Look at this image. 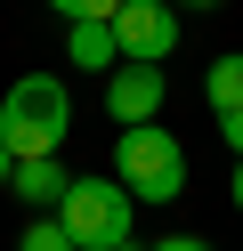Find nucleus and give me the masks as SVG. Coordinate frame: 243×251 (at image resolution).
Masks as SVG:
<instances>
[{
	"label": "nucleus",
	"instance_id": "obj_2",
	"mask_svg": "<svg viewBox=\"0 0 243 251\" xmlns=\"http://www.w3.org/2000/svg\"><path fill=\"white\" fill-rule=\"evenodd\" d=\"M113 178L130 186V202H178L187 195V146L154 122H138L113 138Z\"/></svg>",
	"mask_w": 243,
	"mask_h": 251
},
{
	"label": "nucleus",
	"instance_id": "obj_1",
	"mask_svg": "<svg viewBox=\"0 0 243 251\" xmlns=\"http://www.w3.org/2000/svg\"><path fill=\"white\" fill-rule=\"evenodd\" d=\"M65 130H73V98H65L57 73H25V81H8V98H0V146H8L16 162L57 154Z\"/></svg>",
	"mask_w": 243,
	"mask_h": 251
},
{
	"label": "nucleus",
	"instance_id": "obj_16",
	"mask_svg": "<svg viewBox=\"0 0 243 251\" xmlns=\"http://www.w3.org/2000/svg\"><path fill=\"white\" fill-rule=\"evenodd\" d=\"M130 251H138V243H130Z\"/></svg>",
	"mask_w": 243,
	"mask_h": 251
},
{
	"label": "nucleus",
	"instance_id": "obj_7",
	"mask_svg": "<svg viewBox=\"0 0 243 251\" xmlns=\"http://www.w3.org/2000/svg\"><path fill=\"white\" fill-rule=\"evenodd\" d=\"M65 49H73V65H97V73H113V65H122V49H113V25H65Z\"/></svg>",
	"mask_w": 243,
	"mask_h": 251
},
{
	"label": "nucleus",
	"instance_id": "obj_13",
	"mask_svg": "<svg viewBox=\"0 0 243 251\" xmlns=\"http://www.w3.org/2000/svg\"><path fill=\"white\" fill-rule=\"evenodd\" d=\"M8 170H16V154H8V146H0V186H8Z\"/></svg>",
	"mask_w": 243,
	"mask_h": 251
},
{
	"label": "nucleus",
	"instance_id": "obj_10",
	"mask_svg": "<svg viewBox=\"0 0 243 251\" xmlns=\"http://www.w3.org/2000/svg\"><path fill=\"white\" fill-rule=\"evenodd\" d=\"M49 8H57L65 25H113V8H122V0H49Z\"/></svg>",
	"mask_w": 243,
	"mask_h": 251
},
{
	"label": "nucleus",
	"instance_id": "obj_3",
	"mask_svg": "<svg viewBox=\"0 0 243 251\" xmlns=\"http://www.w3.org/2000/svg\"><path fill=\"white\" fill-rule=\"evenodd\" d=\"M130 186L113 178H73L65 186V202H57V219H65V235H73L81 251H130Z\"/></svg>",
	"mask_w": 243,
	"mask_h": 251
},
{
	"label": "nucleus",
	"instance_id": "obj_14",
	"mask_svg": "<svg viewBox=\"0 0 243 251\" xmlns=\"http://www.w3.org/2000/svg\"><path fill=\"white\" fill-rule=\"evenodd\" d=\"M235 211H243V162H235Z\"/></svg>",
	"mask_w": 243,
	"mask_h": 251
},
{
	"label": "nucleus",
	"instance_id": "obj_9",
	"mask_svg": "<svg viewBox=\"0 0 243 251\" xmlns=\"http://www.w3.org/2000/svg\"><path fill=\"white\" fill-rule=\"evenodd\" d=\"M16 251H81V243L65 235V219H32V227H25V243H16Z\"/></svg>",
	"mask_w": 243,
	"mask_h": 251
},
{
	"label": "nucleus",
	"instance_id": "obj_15",
	"mask_svg": "<svg viewBox=\"0 0 243 251\" xmlns=\"http://www.w3.org/2000/svg\"><path fill=\"white\" fill-rule=\"evenodd\" d=\"M170 8H178V0H170ZM187 8H219V0H187Z\"/></svg>",
	"mask_w": 243,
	"mask_h": 251
},
{
	"label": "nucleus",
	"instance_id": "obj_11",
	"mask_svg": "<svg viewBox=\"0 0 243 251\" xmlns=\"http://www.w3.org/2000/svg\"><path fill=\"white\" fill-rule=\"evenodd\" d=\"M219 138L235 146V162H243V105H235V114H219Z\"/></svg>",
	"mask_w": 243,
	"mask_h": 251
},
{
	"label": "nucleus",
	"instance_id": "obj_5",
	"mask_svg": "<svg viewBox=\"0 0 243 251\" xmlns=\"http://www.w3.org/2000/svg\"><path fill=\"white\" fill-rule=\"evenodd\" d=\"M162 98H170V81H162V65H113L106 73V114L122 122V130H138V122H154L162 114Z\"/></svg>",
	"mask_w": 243,
	"mask_h": 251
},
{
	"label": "nucleus",
	"instance_id": "obj_8",
	"mask_svg": "<svg viewBox=\"0 0 243 251\" xmlns=\"http://www.w3.org/2000/svg\"><path fill=\"white\" fill-rule=\"evenodd\" d=\"M203 98H211V114H235V105H243V49L203 73Z\"/></svg>",
	"mask_w": 243,
	"mask_h": 251
},
{
	"label": "nucleus",
	"instance_id": "obj_12",
	"mask_svg": "<svg viewBox=\"0 0 243 251\" xmlns=\"http://www.w3.org/2000/svg\"><path fill=\"white\" fill-rule=\"evenodd\" d=\"M154 251H211L203 235H170V243H154Z\"/></svg>",
	"mask_w": 243,
	"mask_h": 251
},
{
	"label": "nucleus",
	"instance_id": "obj_4",
	"mask_svg": "<svg viewBox=\"0 0 243 251\" xmlns=\"http://www.w3.org/2000/svg\"><path fill=\"white\" fill-rule=\"evenodd\" d=\"M113 49H122L130 65H162V57L178 49V8L170 0H122V8H113Z\"/></svg>",
	"mask_w": 243,
	"mask_h": 251
},
{
	"label": "nucleus",
	"instance_id": "obj_6",
	"mask_svg": "<svg viewBox=\"0 0 243 251\" xmlns=\"http://www.w3.org/2000/svg\"><path fill=\"white\" fill-rule=\"evenodd\" d=\"M65 186H73V178H65L57 154H32V162H16V170H8V195H16V202H32V211H57Z\"/></svg>",
	"mask_w": 243,
	"mask_h": 251
}]
</instances>
